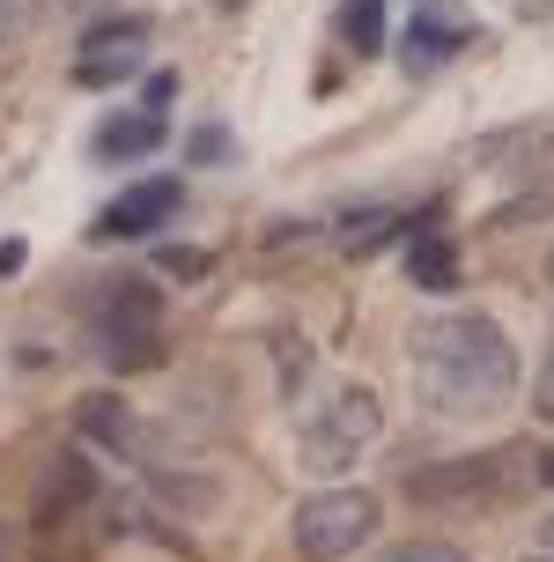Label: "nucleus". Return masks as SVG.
<instances>
[{"instance_id": "nucleus-1", "label": "nucleus", "mask_w": 554, "mask_h": 562, "mask_svg": "<svg viewBox=\"0 0 554 562\" xmlns=\"http://www.w3.org/2000/svg\"><path fill=\"white\" fill-rule=\"evenodd\" d=\"M407 363H415V385L429 400V415H443V422H480L496 407H510V393H518V348L480 311L415 326Z\"/></svg>"}, {"instance_id": "nucleus-2", "label": "nucleus", "mask_w": 554, "mask_h": 562, "mask_svg": "<svg viewBox=\"0 0 554 562\" xmlns=\"http://www.w3.org/2000/svg\"><path fill=\"white\" fill-rule=\"evenodd\" d=\"M385 437V400L370 393L362 378L348 385H332L326 407H310L304 415V437H296V459H304L310 474H355V459Z\"/></svg>"}, {"instance_id": "nucleus-3", "label": "nucleus", "mask_w": 554, "mask_h": 562, "mask_svg": "<svg viewBox=\"0 0 554 562\" xmlns=\"http://www.w3.org/2000/svg\"><path fill=\"white\" fill-rule=\"evenodd\" d=\"M377 526H385V504H377L370 488H318V496H304L296 518H289L296 555H310V562H348L355 548L377 540Z\"/></svg>"}, {"instance_id": "nucleus-4", "label": "nucleus", "mask_w": 554, "mask_h": 562, "mask_svg": "<svg viewBox=\"0 0 554 562\" xmlns=\"http://www.w3.org/2000/svg\"><path fill=\"white\" fill-rule=\"evenodd\" d=\"M510 459L502 451H480V459H443V467H407V496L415 504H437V510H488L510 496Z\"/></svg>"}, {"instance_id": "nucleus-5", "label": "nucleus", "mask_w": 554, "mask_h": 562, "mask_svg": "<svg viewBox=\"0 0 554 562\" xmlns=\"http://www.w3.org/2000/svg\"><path fill=\"white\" fill-rule=\"evenodd\" d=\"M104 356L118 370H140L163 356V304H156V289L148 281H118L104 304Z\"/></svg>"}, {"instance_id": "nucleus-6", "label": "nucleus", "mask_w": 554, "mask_h": 562, "mask_svg": "<svg viewBox=\"0 0 554 562\" xmlns=\"http://www.w3.org/2000/svg\"><path fill=\"white\" fill-rule=\"evenodd\" d=\"M140 59H148V23H140V15H126V23H97L82 37V53H75V82L104 89V82H118V75H134Z\"/></svg>"}, {"instance_id": "nucleus-7", "label": "nucleus", "mask_w": 554, "mask_h": 562, "mask_svg": "<svg viewBox=\"0 0 554 562\" xmlns=\"http://www.w3.org/2000/svg\"><path fill=\"white\" fill-rule=\"evenodd\" d=\"M473 37V15L459 8V0H437V8H415V23H407V75H429L437 59H451L459 45Z\"/></svg>"}, {"instance_id": "nucleus-8", "label": "nucleus", "mask_w": 554, "mask_h": 562, "mask_svg": "<svg viewBox=\"0 0 554 562\" xmlns=\"http://www.w3.org/2000/svg\"><path fill=\"white\" fill-rule=\"evenodd\" d=\"M75 422H82V437H97V445L118 451V459H140V451H148V429L134 422V407L118 393H89L82 407H75Z\"/></svg>"}, {"instance_id": "nucleus-9", "label": "nucleus", "mask_w": 554, "mask_h": 562, "mask_svg": "<svg viewBox=\"0 0 554 562\" xmlns=\"http://www.w3.org/2000/svg\"><path fill=\"white\" fill-rule=\"evenodd\" d=\"M178 207V178H148V186H134V193L111 200V215L97 223V237H140V229H156Z\"/></svg>"}, {"instance_id": "nucleus-10", "label": "nucleus", "mask_w": 554, "mask_h": 562, "mask_svg": "<svg viewBox=\"0 0 554 562\" xmlns=\"http://www.w3.org/2000/svg\"><path fill=\"white\" fill-rule=\"evenodd\" d=\"M148 148H163V119L156 112H118V119L97 126V156H104V164H118V156L134 164V156H148Z\"/></svg>"}, {"instance_id": "nucleus-11", "label": "nucleus", "mask_w": 554, "mask_h": 562, "mask_svg": "<svg viewBox=\"0 0 554 562\" xmlns=\"http://www.w3.org/2000/svg\"><path fill=\"white\" fill-rule=\"evenodd\" d=\"M340 37L355 45V59H370L385 45V0H340Z\"/></svg>"}, {"instance_id": "nucleus-12", "label": "nucleus", "mask_w": 554, "mask_h": 562, "mask_svg": "<svg viewBox=\"0 0 554 562\" xmlns=\"http://www.w3.org/2000/svg\"><path fill=\"white\" fill-rule=\"evenodd\" d=\"M407 274H415L421 289H451V281H459V267H451V245H443L437 229L407 245Z\"/></svg>"}, {"instance_id": "nucleus-13", "label": "nucleus", "mask_w": 554, "mask_h": 562, "mask_svg": "<svg viewBox=\"0 0 554 562\" xmlns=\"http://www.w3.org/2000/svg\"><path fill=\"white\" fill-rule=\"evenodd\" d=\"M377 562H473V555H459L451 540H399V548H385Z\"/></svg>"}, {"instance_id": "nucleus-14", "label": "nucleus", "mask_w": 554, "mask_h": 562, "mask_svg": "<svg viewBox=\"0 0 554 562\" xmlns=\"http://www.w3.org/2000/svg\"><path fill=\"white\" fill-rule=\"evenodd\" d=\"M30 30H37V0H0V53L23 45Z\"/></svg>"}, {"instance_id": "nucleus-15", "label": "nucleus", "mask_w": 554, "mask_h": 562, "mask_svg": "<svg viewBox=\"0 0 554 562\" xmlns=\"http://www.w3.org/2000/svg\"><path fill=\"white\" fill-rule=\"evenodd\" d=\"M156 267H163V274H178V281H200V274H207V252H193V245H185V252H163Z\"/></svg>"}, {"instance_id": "nucleus-16", "label": "nucleus", "mask_w": 554, "mask_h": 562, "mask_svg": "<svg viewBox=\"0 0 554 562\" xmlns=\"http://www.w3.org/2000/svg\"><path fill=\"white\" fill-rule=\"evenodd\" d=\"M532 415L554 422V348H547V370H540V385H532Z\"/></svg>"}, {"instance_id": "nucleus-17", "label": "nucleus", "mask_w": 554, "mask_h": 562, "mask_svg": "<svg viewBox=\"0 0 554 562\" xmlns=\"http://www.w3.org/2000/svg\"><path fill=\"white\" fill-rule=\"evenodd\" d=\"M193 156H200V164H222L229 148H222V134H215V126H200V134H193Z\"/></svg>"}, {"instance_id": "nucleus-18", "label": "nucleus", "mask_w": 554, "mask_h": 562, "mask_svg": "<svg viewBox=\"0 0 554 562\" xmlns=\"http://www.w3.org/2000/svg\"><path fill=\"white\" fill-rule=\"evenodd\" d=\"M170 89H178V75H156V82H148V112H163V104H170Z\"/></svg>"}, {"instance_id": "nucleus-19", "label": "nucleus", "mask_w": 554, "mask_h": 562, "mask_svg": "<svg viewBox=\"0 0 554 562\" xmlns=\"http://www.w3.org/2000/svg\"><path fill=\"white\" fill-rule=\"evenodd\" d=\"M540 555H554V518H540Z\"/></svg>"}, {"instance_id": "nucleus-20", "label": "nucleus", "mask_w": 554, "mask_h": 562, "mask_svg": "<svg viewBox=\"0 0 554 562\" xmlns=\"http://www.w3.org/2000/svg\"><path fill=\"white\" fill-rule=\"evenodd\" d=\"M540 481H547V488H554V451H547V459H540Z\"/></svg>"}, {"instance_id": "nucleus-21", "label": "nucleus", "mask_w": 554, "mask_h": 562, "mask_svg": "<svg viewBox=\"0 0 554 562\" xmlns=\"http://www.w3.org/2000/svg\"><path fill=\"white\" fill-rule=\"evenodd\" d=\"M59 8H97V0H59Z\"/></svg>"}, {"instance_id": "nucleus-22", "label": "nucleus", "mask_w": 554, "mask_h": 562, "mask_svg": "<svg viewBox=\"0 0 554 562\" xmlns=\"http://www.w3.org/2000/svg\"><path fill=\"white\" fill-rule=\"evenodd\" d=\"M525 562H554V555H525Z\"/></svg>"}, {"instance_id": "nucleus-23", "label": "nucleus", "mask_w": 554, "mask_h": 562, "mask_svg": "<svg viewBox=\"0 0 554 562\" xmlns=\"http://www.w3.org/2000/svg\"><path fill=\"white\" fill-rule=\"evenodd\" d=\"M0 562H8V548H0Z\"/></svg>"}]
</instances>
